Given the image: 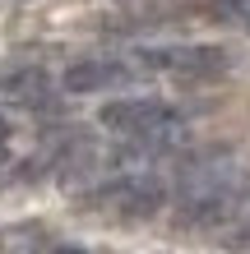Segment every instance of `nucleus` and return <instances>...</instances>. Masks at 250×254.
I'll return each instance as SVG.
<instances>
[{"instance_id":"obj_8","label":"nucleus","mask_w":250,"mask_h":254,"mask_svg":"<svg viewBox=\"0 0 250 254\" xmlns=\"http://www.w3.org/2000/svg\"><path fill=\"white\" fill-rule=\"evenodd\" d=\"M237 245H246V250H250V217L241 222V231H237Z\"/></svg>"},{"instance_id":"obj_4","label":"nucleus","mask_w":250,"mask_h":254,"mask_svg":"<svg viewBox=\"0 0 250 254\" xmlns=\"http://www.w3.org/2000/svg\"><path fill=\"white\" fill-rule=\"evenodd\" d=\"M135 65L144 74H176V79H213L227 69L223 47H204V42H181V47H139Z\"/></svg>"},{"instance_id":"obj_1","label":"nucleus","mask_w":250,"mask_h":254,"mask_svg":"<svg viewBox=\"0 0 250 254\" xmlns=\"http://www.w3.org/2000/svg\"><path fill=\"white\" fill-rule=\"evenodd\" d=\"M246 199H250V176L227 153L190 157L176 171V217L190 227H223L246 208Z\"/></svg>"},{"instance_id":"obj_3","label":"nucleus","mask_w":250,"mask_h":254,"mask_svg":"<svg viewBox=\"0 0 250 254\" xmlns=\"http://www.w3.org/2000/svg\"><path fill=\"white\" fill-rule=\"evenodd\" d=\"M163 199H167L163 176L139 171V167H130L121 176H111V181L93 185V194H88V203H93V208L116 213V217H153L158 208H163Z\"/></svg>"},{"instance_id":"obj_2","label":"nucleus","mask_w":250,"mask_h":254,"mask_svg":"<svg viewBox=\"0 0 250 254\" xmlns=\"http://www.w3.org/2000/svg\"><path fill=\"white\" fill-rule=\"evenodd\" d=\"M97 125L121 134L135 157L139 153L144 157L167 153V148H176L185 139L181 111H176L171 102H163V97H116V102H107V107L97 111Z\"/></svg>"},{"instance_id":"obj_9","label":"nucleus","mask_w":250,"mask_h":254,"mask_svg":"<svg viewBox=\"0 0 250 254\" xmlns=\"http://www.w3.org/2000/svg\"><path fill=\"white\" fill-rule=\"evenodd\" d=\"M9 139V121H5V111H0V143Z\"/></svg>"},{"instance_id":"obj_10","label":"nucleus","mask_w":250,"mask_h":254,"mask_svg":"<svg viewBox=\"0 0 250 254\" xmlns=\"http://www.w3.org/2000/svg\"><path fill=\"white\" fill-rule=\"evenodd\" d=\"M56 254H88V250H56Z\"/></svg>"},{"instance_id":"obj_7","label":"nucleus","mask_w":250,"mask_h":254,"mask_svg":"<svg viewBox=\"0 0 250 254\" xmlns=\"http://www.w3.org/2000/svg\"><path fill=\"white\" fill-rule=\"evenodd\" d=\"M213 9L223 14V19H232V23L250 28V0H213Z\"/></svg>"},{"instance_id":"obj_6","label":"nucleus","mask_w":250,"mask_h":254,"mask_svg":"<svg viewBox=\"0 0 250 254\" xmlns=\"http://www.w3.org/2000/svg\"><path fill=\"white\" fill-rule=\"evenodd\" d=\"M0 97H9L14 107L42 111V107H51V79H47V69H14L0 79Z\"/></svg>"},{"instance_id":"obj_5","label":"nucleus","mask_w":250,"mask_h":254,"mask_svg":"<svg viewBox=\"0 0 250 254\" xmlns=\"http://www.w3.org/2000/svg\"><path fill=\"white\" fill-rule=\"evenodd\" d=\"M139 65H135V56H83V61H75L65 74H61V88L65 93H75V97H88V93H107V88H125V83H135L139 79Z\"/></svg>"}]
</instances>
